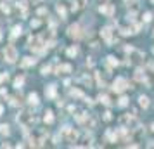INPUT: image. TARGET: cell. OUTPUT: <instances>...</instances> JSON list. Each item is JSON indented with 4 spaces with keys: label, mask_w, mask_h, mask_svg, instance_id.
<instances>
[{
    "label": "cell",
    "mask_w": 154,
    "mask_h": 149,
    "mask_svg": "<svg viewBox=\"0 0 154 149\" xmlns=\"http://www.w3.org/2000/svg\"><path fill=\"white\" fill-rule=\"evenodd\" d=\"M4 57H5V61L7 62H16L17 61V50H16V47L14 45H7L5 47V50H4Z\"/></svg>",
    "instance_id": "cell-1"
},
{
    "label": "cell",
    "mask_w": 154,
    "mask_h": 149,
    "mask_svg": "<svg viewBox=\"0 0 154 149\" xmlns=\"http://www.w3.org/2000/svg\"><path fill=\"white\" fill-rule=\"evenodd\" d=\"M62 135H64V139L68 142H76V139H78V132L75 128H71V126H64V128H62Z\"/></svg>",
    "instance_id": "cell-2"
},
{
    "label": "cell",
    "mask_w": 154,
    "mask_h": 149,
    "mask_svg": "<svg viewBox=\"0 0 154 149\" xmlns=\"http://www.w3.org/2000/svg\"><path fill=\"white\" fill-rule=\"evenodd\" d=\"M28 47H30L31 50H35V52H43V42H42V38H40V36L30 38Z\"/></svg>",
    "instance_id": "cell-3"
},
{
    "label": "cell",
    "mask_w": 154,
    "mask_h": 149,
    "mask_svg": "<svg viewBox=\"0 0 154 149\" xmlns=\"http://www.w3.org/2000/svg\"><path fill=\"white\" fill-rule=\"evenodd\" d=\"M17 121L21 123V125H24V126H28L30 123H33L35 121V116L31 115V113H28V111H23L19 116H17Z\"/></svg>",
    "instance_id": "cell-4"
},
{
    "label": "cell",
    "mask_w": 154,
    "mask_h": 149,
    "mask_svg": "<svg viewBox=\"0 0 154 149\" xmlns=\"http://www.w3.org/2000/svg\"><path fill=\"white\" fill-rule=\"evenodd\" d=\"M125 89H128V81L125 78H116V81L113 83V90L114 92H123Z\"/></svg>",
    "instance_id": "cell-5"
},
{
    "label": "cell",
    "mask_w": 154,
    "mask_h": 149,
    "mask_svg": "<svg viewBox=\"0 0 154 149\" xmlns=\"http://www.w3.org/2000/svg\"><path fill=\"white\" fill-rule=\"evenodd\" d=\"M99 12H100V14H106L107 17H111V16L114 14V7H113L111 4H109V2H107V4H100Z\"/></svg>",
    "instance_id": "cell-6"
},
{
    "label": "cell",
    "mask_w": 154,
    "mask_h": 149,
    "mask_svg": "<svg viewBox=\"0 0 154 149\" xmlns=\"http://www.w3.org/2000/svg\"><path fill=\"white\" fill-rule=\"evenodd\" d=\"M100 35H102V38L106 40V44H111V42H113V30L109 28V26H104V28L100 30Z\"/></svg>",
    "instance_id": "cell-7"
},
{
    "label": "cell",
    "mask_w": 154,
    "mask_h": 149,
    "mask_svg": "<svg viewBox=\"0 0 154 149\" xmlns=\"http://www.w3.org/2000/svg\"><path fill=\"white\" fill-rule=\"evenodd\" d=\"M68 35H69L71 38H80V36H81V28H80V25H71V26L68 28Z\"/></svg>",
    "instance_id": "cell-8"
},
{
    "label": "cell",
    "mask_w": 154,
    "mask_h": 149,
    "mask_svg": "<svg viewBox=\"0 0 154 149\" xmlns=\"http://www.w3.org/2000/svg\"><path fill=\"white\" fill-rule=\"evenodd\" d=\"M135 80H139V81H145V83L149 85V87H151V81L147 80V75H145V73H144V71H142L140 68H139V70L135 71Z\"/></svg>",
    "instance_id": "cell-9"
},
{
    "label": "cell",
    "mask_w": 154,
    "mask_h": 149,
    "mask_svg": "<svg viewBox=\"0 0 154 149\" xmlns=\"http://www.w3.org/2000/svg\"><path fill=\"white\" fill-rule=\"evenodd\" d=\"M121 123H128L130 128L137 126V120H135V116H123V118H121Z\"/></svg>",
    "instance_id": "cell-10"
},
{
    "label": "cell",
    "mask_w": 154,
    "mask_h": 149,
    "mask_svg": "<svg viewBox=\"0 0 154 149\" xmlns=\"http://www.w3.org/2000/svg\"><path fill=\"white\" fill-rule=\"evenodd\" d=\"M57 75H61V73H71L73 71V66L71 64H61V66H57Z\"/></svg>",
    "instance_id": "cell-11"
},
{
    "label": "cell",
    "mask_w": 154,
    "mask_h": 149,
    "mask_svg": "<svg viewBox=\"0 0 154 149\" xmlns=\"http://www.w3.org/2000/svg\"><path fill=\"white\" fill-rule=\"evenodd\" d=\"M35 62H36V59H35V57H24L23 61H21V66H23V68H30V66H33V64H35Z\"/></svg>",
    "instance_id": "cell-12"
},
{
    "label": "cell",
    "mask_w": 154,
    "mask_h": 149,
    "mask_svg": "<svg viewBox=\"0 0 154 149\" xmlns=\"http://www.w3.org/2000/svg\"><path fill=\"white\" fill-rule=\"evenodd\" d=\"M45 94H47V97H56V85H49Z\"/></svg>",
    "instance_id": "cell-13"
},
{
    "label": "cell",
    "mask_w": 154,
    "mask_h": 149,
    "mask_svg": "<svg viewBox=\"0 0 154 149\" xmlns=\"http://www.w3.org/2000/svg\"><path fill=\"white\" fill-rule=\"evenodd\" d=\"M139 104L142 106V108H149V97L140 95V97H139Z\"/></svg>",
    "instance_id": "cell-14"
},
{
    "label": "cell",
    "mask_w": 154,
    "mask_h": 149,
    "mask_svg": "<svg viewBox=\"0 0 154 149\" xmlns=\"http://www.w3.org/2000/svg\"><path fill=\"white\" fill-rule=\"evenodd\" d=\"M76 121H78V123H85V121H89V115H87V113H80V115H76Z\"/></svg>",
    "instance_id": "cell-15"
},
{
    "label": "cell",
    "mask_w": 154,
    "mask_h": 149,
    "mask_svg": "<svg viewBox=\"0 0 154 149\" xmlns=\"http://www.w3.org/2000/svg\"><path fill=\"white\" fill-rule=\"evenodd\" d=\"M43 121H45V123H52L54 121V115H52V111H45V116H43Z\"/></svg>",
    "instance_id": "cell-16"
},
{
    "label": "cell",
    "mask_w": 154,
    "mask_h": 149,
    "mask_svg": "<svg viewBox=\"0 0 154 149\" xmlns=\"http://www.w3.org/2000/svg\"><path fill=\"white\" fill-rule=\"evenodd\" d=\"M28 102L33 104V106H36V104H38V95H36V94H30V95H28Z\"/></svg>",
    "instance_id": "cell-17"
},
{
    "label": "cell",
    "mask_w": 154,
    "mask_h": 149,
    "mask_svg": "<svg viewBox=\"0 0 154 149\" xmlns=\"http://www.w3.org/2000/svg\"><path fill=\"white\" fill-rule=\"evenodd\" d=\"M23 83H24V78H23V76H17V78L14 80V87H16V89H21V87H23Z\"/></svg>",
    "instance_id": "cell-18"
},
{
    "label": "cell",
    "mask_w": 154,
    "mask_h": 149,
    "mask_svg": "<svg viewBox=\"0 0 154 149\" xmlns=\"http://www.w3.org/2000/svg\"><path fill=\"white\" fill-rule=\"evenodd\" d=\"M21 31H23V30H21V26H14V28H12V38L19 36V35H21Z\"/></svg>",
    "instance_id": "cell-19"
},
{
    "label": "cell",
    "mask_w": 154,
    "mask_h": 149,
    "mask_svg": "<svg viewBox=\"0 0 154 149\" xmlns=\"http://www.w3.org/2000/svg\"><path fill=\"white\" fill-rule=\"evenodd\" d=\"M57 12H59L61 19H64V17H66V9H64V5H57Z\"/></svg>",
    "instance_id": "cell-20"
},
{
    "label": "cell",
    "mask_w": 154,
    "mask_h": 149,
    "mask_svg": "<svg viewBox=\"0 0 154 149\" xmlns=\"http://www.w3.org/2000/svg\"><path fill=\"white\" fill-rule=\"evenodd\" d=\"M0 134H2V135H9V126L7 125H0Z\"/></svg>",
    "instance_id": "cell-21"
},
{
    "label": "cell",
    "mask_w": 154,
    "mask_h": 149,
    "mask_svg": "<svg viewBox=\"0 0 154 149\" xmlns=\"http://www.w3.org/2000/svg\"><path fill=\"white\" fill-rule=\"evenodd\" d=\"M73 2L76 4V7H78V9H81V7H85V5H87V0H73Z\"/></svg>",
    "instance_id": "cell-22"
},
{
    "label": "cell",
    "mask_w": 154,
    "mask_h": 149,
    "mask_svg": "<svg viewBox=\"0 0 154 149\" xmlns=\"http://www.w3.org/2000/svg\"><path fill=\"white\" fill-rule=\"evenodd\" d=\"M71 95H73V97H85V95H83V92H81V90H78V89L71 90Z\"/></svg>",
    "instance_id": "cell-23"
},
{
    "label": "cell",
    "mask_w": 154,
    "mask_h": 149,
    "mask_svg": "<svg viewBox=\"0 0 154 149\" xmlns=\"http://www.w3.org/2000/svg\"><path fill=\"white\" fill-rule=\"evenodd\" d=\"M99 101H100L102 104H106V106H109V97H107V95H102V94H100V95H99Z\"/></svg>",
    "instance_id": "cell-24"
},
{
    "label": "cell",
    "mask_w": 154,
    "mask_h": 149,
    "mask_svg": "<svg viewBox=\"0 0 154 149\" xmlns=\"http://www.w3.org/2000/svg\"><path fill=\"white\" fill-rule=\"evenodd\" d=\"M107 62H109V66H116V64H118V61H116L113 56H109V57H107Z\"/></svg>",
    "instance_id": "cell-25"
},
{
    "label": "cell",
    "mask_w": 154,
    "mask_h": 149,
    "mask_svg": "<svg viewBox=\"0 0 154 149\" xmlns=\"http://www.w3.org/2000/svg\"><path fill=\"white\" fill-rule=\"evenodd\" d=\"M142 19H144V23H149V21H151V19H152V14H151V12H145V14H144V17H142Z\"/></svg>",
    "instance_id": "cell-26"
},
{
    "label": "cell",
    "mask_w": 154,
    "mask_h": 149,
    "mask_svg": "<svg viewBox=\"0 0 154 149\" xmlns=\"http://www.w3.org/2000/svg\"><path fill=\"white\" fill-rule=\"evenodd\" d=\"M118 104H120L121 108H123V106H126V104H128V99H126V97L123 95V97H120V102H118Z\"/></svg>",
    "instance_id": "cell-27"
},
{
    "label": "cell",
    "mask_w": 154,
    "mask_h": 149,
    "mask_svg": "<svg viewBox=\"0 0 154 149\" xmlns=\"http://www.w3.org/2000/svg\"><path fill=\"white\" fill-rule=\"evenodd\" d=\"M76 54H78V49H76V47H71V49L68 50V56H71V57L76 56Z\"/></svg>",
    "instance_id": "cell-28"
},
{
    "label": "cell",
    "mask_w": 154,
    "mask_h": 149,
    "mask_svg": "<svg viewBox=\"0 0 154 149\" xmlns=\"http://www.w3.org/2000/svg\"><path fill=\"white\" fill-rule=\"evenodd\" d=\"M7 78H9V75H7V73H2V75H0V85H2L4 81H7Z\"/></svg>",
    "instance_id": "cell-29"
},
{
    "label": "cell",
    "mask_w": 154,
    "mask_h": 149,
    "mask_svg": "<svg viewBox=\"0 0 154 149\" xmlns=\"http://www.w3.org/2000/svg\"><path fill=\"white\" fill-rule=\"evenodd\" d=\"M42 75H50V66H43L42 68Z\"/></svg>",
    "instance_id": "cell-30"
},
{
    "label": "cell",
    "mask_w": 154,
    "mask_h": 149,
    "mask_svg": "<svg viewBox=\"0 0 154 149\" xmlns=\"http://www.w3.org/2000/svg\"><path fill=\"white\" fill-rule=\"evenodd\" d=\"M38 26H40V21L38 19H33L31 21V28H38Z\"/></svg>",
    "instance_id": "cell-31"
},
{
    "label": "cell",
    "mask_w": 154,
    "mask_h": 149,
    "mask_svg": "<svg viewBox=\"0 0 154 149\" xmlns=\"http://www.w3.org/2000/svg\"><path fill=\"white\" fill-rule=\"evenodd\" d=\"M104 120H106V121L111 120V113H109V111H107V113H104Z\"/></svg>",
    "instance_id": "cell-32"
},
{
    "label": "cell",
    "mask_w": 154,
    "mask_h": 149,
    "mask_svg": "<svg viewBox=\"0 0 154 149\" xmlns=\"http://www.w3.org/2000/svg\"><path fill=\"white\" fill-rule=\"evenodd\" d=\"M99 2H100V4H107V2H109V0H99Z\"/></svg>",
    "instance_id": "cell-33"
},
{
    "label": "cell",
    "mask_w": 154,
    "mask_h": 149,
    "mask_svg": "<svg viewBox=\"0 0 154 149\" xmlns=\"http://www.w3.org/2000/svg\"><path fill=\"white\" fill-rule=\"evenodd\" d=\"M4 113V109H2V106H0V115H2Z\"/></svg>",
    "instance_id": "cell-34"
},
{
    "label": "cell",
    "mask_w": 154,
    "mask_h": 149,
    "mask_svg": "<svg viewBox=\"0 0 154 149\" xmlns=\"http://www.w3.org/2000/svg\"><path fill=\"white\" fill-rule=\"evenodd\" d=\"M151 130H152V132H154V123H152V126H151Z\"/></svg>",
    "instance_id": "cell-35"
},
{
    "label": "cell",
    "mask_w": 154,
    "mask_h": 149,
    "mask_svg": "<svg viewBox=\"0 0 154 149\" xmlns=\"http://www.w3.org/2000/svg\"><path fill=\"white\" fill-rule=\"evenodd\" d=\"M151 2H152V4H154V0H151Z\"/></svg>",
    "instance_id": "cell-36"
}]
</instances>
